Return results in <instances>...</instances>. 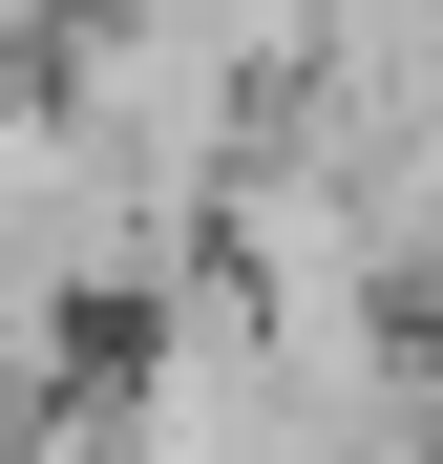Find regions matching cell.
I'll list each match as a JSON object with an SVG mask.
<instances>
[{"label": "cell", "instance_id": "6da1fadb", "mask_svg": "<svg viewBox=\"0 0 443 464\" xmlns=\"http://www.w3.org/2000/svg\"><path fill=\"white\" fill-rule=\"evenodd\" d=\"M63 106H85V148L127 190H169V211H233V169L274 148V63L211 22V0H106L85 43H63Z\"/></svg>", "mask_w": 443, "mask_h": 464}, {"label": "cell", "instance_id": "3957f363", "mask_svg": "<svg viewBox=\"0 0 443 464\" xmlns=\"http://www.w3.org/2000/svg\"><path fill=\"white\" fill-rule=\"evenodd\" d=\"M338 464H443V422H380V443H338Z\"/></svg>", "mask_w": 443, "mask_h": 464}, {"label": "cell", "instance_id": "7a4b0ae2", "mask_svg": "<svg viewBox=\"0 0 443 464\" xmlns=\"http://www.w3.org/2000/svg\"><path fill=\"white\" fill-rule=\"evenodd\" d=\"M106 0H0V85H63V43H85Z\"/></svg>", "mask_w": 443, "mask_h": 464}]
</instances>
